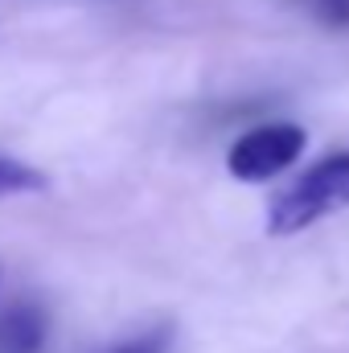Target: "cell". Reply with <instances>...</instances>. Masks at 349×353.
Listing matches in <instances>:
<instances>
[{
	"label": "cell",
	"instance_id": "3957f363",
	"mask_svg": "<svg viewBox=\"0 0 349 353\" xmlns=\"http://www.w3.org/2000/svg\"><path fill=\"white\" fill-rule=\"evenodd\" d=\"M50 337V316L41 304H12L0 312V353H41Z\"/></svg>",
	"mask_w": 349,
	"mask_h": 353
},
{
	"label": "cell",
	"instance_id": "8992f818",
	"mask_svg": "<svg viewBox=\"0 0 349 353\" xmlns=\"http://www.w3.org/2000/svg\"><path fill=\"white\" fill-rule=\"evenodd\" d=\"M325 29H349V0H296Z\"/></svg>",
	"mask_w": 349,
	"mask_h": 353
},
{
	"label": "cell",
	"instance_id": "5b68a950",
	"mask_svg": "<svg viewBox=\"0 0 349 353\" xmlns=\"http://www.w3.org/2000/svg\"><path fill=\"white\" fill-rule=\"evenodd\" d=\"M107 353H173V325H152L144 333H132L115 341Z\"/></svg>",
	"mask_w": 349,
	"mask_h": 353
},
{
	"label": "cell",
	"instance_id": "277c9868",
	"mask_svg": "<svg viewBox=\"0 0 349 353\" xmlns=\"http://www.w3.org/2000/svg\"><path fill=\"white\" fill-rule=\"evenodd\" d=\"M50 185V176L8 152H0V197H17V193H41Z\"/></svg>",
	"mask_w": 349,
	"mask_h": 353
},
{
	"label": "cell",
	"instance_id": "7a4b0ae2",
	"mask_svg": "<svg viewBox=\"0 0 349 353\" xmlns=\"http://www.w3.org/2000/svg\"><path fill=\"white\" fill-rule=\"evenodd\" d=\"M304 144H308V136H304V128L292 123V119L259 123V128L243 132V136L230 144L226 169H230V176L251 181V185H255V181H271V176L288 173V169L300 161Z\"/></svg>",
	"mask_w": 349,
	"mask_h": 353
},
{
	"label": "cell",
	"instance_id": "6da1fadb",
	"mask_svg": "<svg viewBox=\"0 0 349 353\" xmlns=\"http://www.w3.org/2000/svg\"><path fill=\"white\" fill-rule=\"evenodd\" d=\"M349 205V148L329 152L325 161H317L312 169L296 176L292 185H283L271 205H267V234L283 239V234H300L308 226H317L329 214H341Z\"/></svg>",
	"mask_w": 349,
	"mask_h": 353
}]
</instances>
